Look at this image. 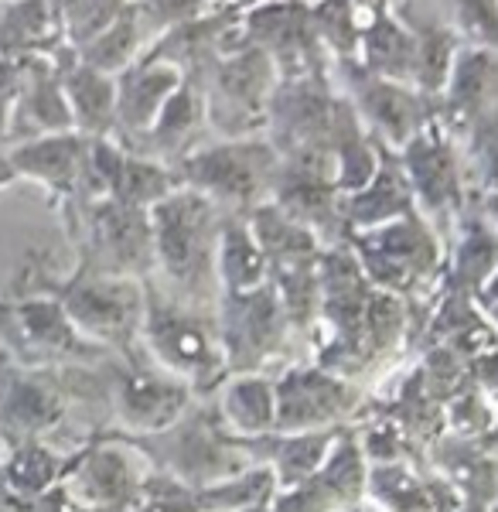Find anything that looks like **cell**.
Returning <instances> with one entry per match:
<instances>
[{
  "mask_svg": "<svg viewBox=\"0 0 498 512\" xmlns=\"http://www.w3.org/2000/svg\"><path fill=\"white\" fill-rule=\"evenodd\" d=\"M65 417V390L41 366H0V444L45 441Z\"/></svg>",
  "mask_w": 498,
  "mask_h": 512,
  "instance_id": "6da1fadb",
  "label": "cell"
},
{
  "mask_svg": "<svg viewBox=\"0 0 498 512\" xmlns=\"http://www.w3.org/2000/svg\"><path fill=\"white\" fill-rule=\"evenodd\" d=\"M0 335L7 342V355L21 366H45L58 355H82V335L72 328L62 304L48 297H14L0 301Z\"/></svg>",
  "mask_w": 498,
  "mask_h": 512,
  "instance_id": "7a4b0ae2",
  "label": "cell"
},
{
  "mask_svg": "<svg viewBox=\"0 0 498 512\" xmlns=\"http://www.w3.org/2000/svg\"><path fill=\"white\" fill-rule=\"evenodd\" d=\"M62 311L69 315L72 328L89 338H120L127 335L130 321L137 311V297L130 294L127 284H110L103 277L82 274L62 287L55 297Z\"/></svg>",
  "mask_w": 498,
  "mask_h": 512,
  "instance_id": "3957f363",
  "label": "cell"
},
{
  "mask_svg": "<svg viewBox=\"0 0 498 512\" xmlns=\"http://www.w3.org/2000/svg\"><path fill=\"white\" fill-rule=\"evenodd\" d=\"M72 458L48 448L45 441H24L7 448V458L0 461V478H4L7 492L35 495L62 485L65 472H69Z\"/></svg>",
  "mask_w": 498,
  "mask_h": 512,
  "instance_id": "277c9868",
  "label": "cell"
},
{
  "mask_svg": "<svg viewBox=\"0 0 498 512\" xmlns=\"http://www.w3.org/2000/svg\"><path fill=\"white\" fill-rule=\"evenodd\" d=\"M11 168L18 175L45 181L48 188H69L79 171L76 140H41V144L21 147L11 154Z\"/></svg>",
  "mask_w": 498,
  "mask_h": 512,
  "instance_id": "5b68a950",
  "label": "cell"
},
{
  "mask_svg": "<svg viewBox=\"0 0 498 512\" xmlns=\"http://www.w3.org/2000/svg\"><path fill=\"white\" fill-rule=\"evenodd\" d=\"M69 506H72L69 495H65L62 485H55V489H48V492H35V495L7 492V495H4V506H0V512H65Z\"/></svg>",
  "mask_w": 498,
  "mask_h": 512,
  "instance_id": "8992f818",
  "label": "cell"
},
{
  "mask_svg": "<svg viewBox=\"0 0 498 512\" xmlns=\"http://www.w3.org/2000/svg\"><path fill=\"white\" fill-rule=\"evenodd\" d=\"M4 495H7V485H4V478H0V506H4Z\"/></svg>",
  "mask_w": 498,
  "mask_h": 512,
  "instance_id": "52a82bcc",
  "label": "cell"
},
{
  "mask_svg": "<svg viewBox=\"0 0 498 512\" xmlns=\"http://www.w3.org/2000/svg\"><path fill=\"white\" fill-rule=\"evenodd\" d=\"M7 362H14V359L7 352H0V366H7Z\"/></svg>",
  "mask_w": 498,
  "mask_h": 512,
  "instance_id": "ba28073f",
  "label": "cell"
}]
</instances>
